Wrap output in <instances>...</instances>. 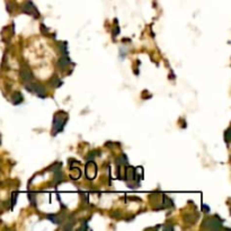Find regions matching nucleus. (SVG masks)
Here are the masks:
<instances>
[{"label":"nucleus","instance_id":"obj_1","mask_svg":"<svg viewBox=\"0 0 231 231\" xmlns=\"http://www.w3.org/2000/svg\"><path fill=\"white\" fill-rule=\"evenodd\" d=\"M25 88L28 90V91H32V93H34V94L38 95V97H41V98H44L45 97V95H46V90H45V88L43 87L41 84H38V82H33V84H27L25 86Z\"/></svg>","mask_w":231,"mask_h":231},{"label":"nucleus","instance_id":"obj_2","mask_svg":"<svg viewBox=\"0 0 231 231\" xmlns=\"http://www.w3.org/2000/svg\"><path fill=\"white\" fill-rule=\"evenodd\" d=\"M203 227L212 229V230H219L222 227V220H220L218 215H215L214 218H207L205 222L203 223Z\"/></svg>","mask_w":231,"mask_h":231},{"label":"nucleus","instance_id":"obj_3","mask_svg":"<svg viewBox=\"0 0 231 231\" xmlns=\"http://www.w3.org/2000/svg\"><path fill=\"white\" fill-rule=\"evenodd\" d=\"M66 122H67V117H66V116L62 117L61 115H57V116L54 117V121H53V128L55 130V133L62 131V128L64 126Z\"/></svg>","mask_w":231,"mask_h":231},{"label":"nucleus","instance_id":"obj_4","mask_svg":"<svg viewBox=\"0 0 231 231\" xmlns=\"http://www.w3.org/2000/svg\"><path fill=\"white\" fill-rule=\"evenodd\" d=\"M20 77H22V80H23L24 82H28V81L32 80L33 75H32V72H31L28 69H22V71H20Z\"/></svg>","mask_w":231,"mask_h":231},{"label":"nucleus","instance_id":"obj_5","mask_svg":"<svg viewBox=\"0 0 231 231\" xmlns=\"http://www.w3.org/2000/svg\"><path fill=\"white\" fill-rule=\"evenodd\" d=\"M69 63H70V59L67 57V54H63L60 59H59V61H58L59 67H61L62 69L67 68V66H68Z\"/></svg>","mask_w":231,"mask_h":231},{"label":"nucleus","instance_id":"obj_6","mask_svg":"<svg viewBox=\"0 0 231 231\" xmlns=\"http://www.w3.org/2000/svg\"><path fill=\"white\" fill-rule=\"evenodd\" d=\"M34 9H35L34 8V5H33L31 1H27L25 5L23 6V10H24L25 13H27V14H32Z\"/></svg>","mask_w":231,"mask_h":231},{"label":"nucleus","instance_id":"obj_7","mask_svg":"<svg viewBox=\"0 0 231 231\" xmlns=\"http://www.w3.org/2000/svg\"><path fill=\"white\" fill-rule=\"evenodd\" d=\"M23 102V96L20 93H16V94H14L13 96V103L15 104V105H17V104H20Z\"/></svg>","mask_w":231,"mask_h":231},{"label":"nucleus","instance_id":"obj_8","mask_svg":"<svg viewBox=\"0 0 231 231\" xmlns=\"http://www.w3.org/2000/svg\"><path fill=\"white\" fill-rule=\"evenodd\" d=\"M61 84H62V82H61V80L58 77H54L53 79H52V81H51V85L53 86L54 88H58V87H60Z\"/></svg>","mask_w":231,"mask_h":231},{"label":"nucleus","instance_id":"obj_9","mask_svg":"<svg viewBox=\"0 0 231 231\" xmlns=\"http://www.w3.org/2000/svg\"><path fill=\"white\" fill-rule=\"evenodd\" d=\"M59 169H61V163H54V165H52L51 167H50V170H52L53 172L57 170H59Z\"/></svg>","mask_w":231,"mask_h":231},{"label":"nucleus","instance_id":"obj_10","mask_svg":"<svg viewBox=\"0 0 231 231\" xmlns=\"http://www.w3.org/2000/svg\"><path fill=\"white\" fill-rule=\"evenodd\" d=\"M47 219H49V220H51L52 222H54V223H59V220H58V218H57L55 215H53V214H51V215L49 214V215H47Z\"/></svg>","mask_w":231,"mask_h":231},{"label":"nucleus","instance_id":"obj_11","mask_svg":"<svg viewBox=\"0 0 231 231\" xmlns=\"http://www.w3.org/2000/svg\"><path fill=\"white\" fill-rule=\"evenodd\" d=\"M229 134H230V128L225 131V142H229Z\"/></svg>","mask_w":231,"mask_h":231},{"label":"nucleus","instance_id":"obj_12","mask_svg":"<svg viewBox=\"0 0 231 231\" xmlns=\"http://www.w3.org/2000/svg\"><path fill=\"white\" fill-rule=\"evenodd\" d=\"M120 34V28L119 27H115V31H114V35L116 36V35Z\"/></svg>","mask_w":231,"mask_h":231},{"label":"nucleus","instance_id":"obj_13","mask_svg":"<svg viewBox=\"0 0 231 231\" xmlns=\"http://www.w3.org/2000/svg\"><path fill=\"white\" fill-rule=\"evenodd\" d=\"M203 210H205L206 212H209V211H210V209H209L206 205H203Z\"/></svg>","mask_w":231,"mask_h":231}]
</instances>
